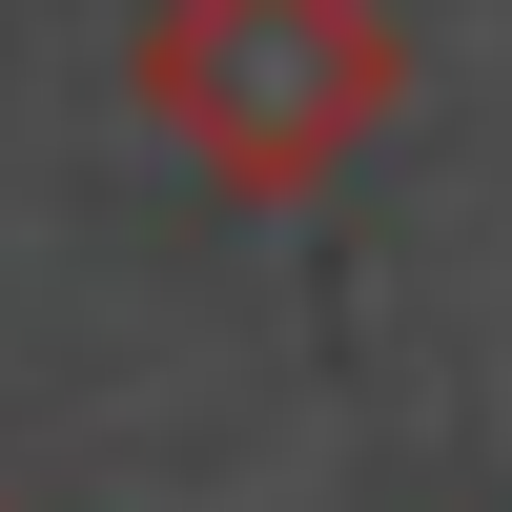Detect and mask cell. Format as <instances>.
Masks as SVG:
<instances>
[{
	"label": "cell",
	"instance_id": "obj_1",
	"mask_svg": "<svg viewBox=\"0 0 512 512\" xmlns=\"http://www.w3.org/2000/svg\"><path fill=\"white\" fill-rule=\"evenodd\" d=\"M123 82L226 205H328L410 123V21L390 0H144Z\"/></svg>",
	"mask_w": 512,
	"mask_h": 512
},
{
	"label": "cell",
	"instance_id": "obj_2",
	"mask_svg": "<svg viewBox=\"0 0 512 512\" xmlns=\"http://www.w3.org/2000/svg\"><path fill=\"white\" fill-rule=\"evenodd\" d=\"M0 512H21V492H0Z\"/></svg>",
	"mask_w": 512,
	"mask_h": 512
}]
</instances>
